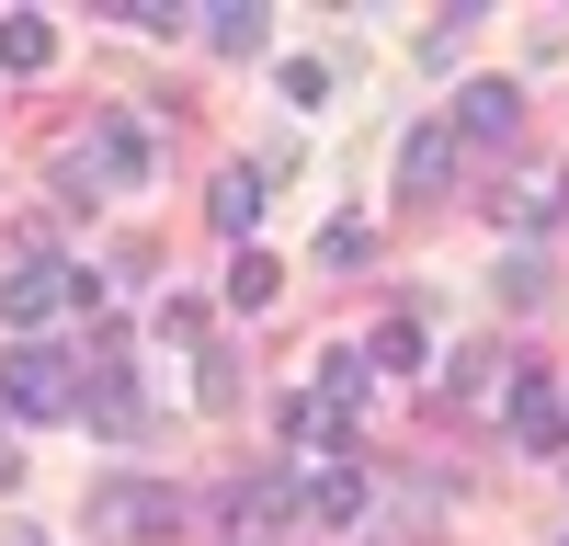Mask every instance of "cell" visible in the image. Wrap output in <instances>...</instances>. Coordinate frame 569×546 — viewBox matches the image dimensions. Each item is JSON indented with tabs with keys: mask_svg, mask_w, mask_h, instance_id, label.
<instances>
[{
	"mask_svg": "<svg viewBox=\"0 0 569 546\" xmlns=\"http://www.w3.org/2000/svg\"><path fill=\"white\" fill-rule=\"evenodd\" d=\"M58 182L69 194H137V182H149V125L137 114H91V136L58 149Z\"/></svg>",
	"mask_w": 569,
	"mask_h": 546,
	"instance_id": "1",
	"label": "cell"
},
{
	"mask_svg": "<svg viewBox=\"0 0 569 546\" xmlns=\"http://www.w3.org/2000/svg\"><path fill=\"white\" fill-rule=\"evenodd\" d=\"M0 410H12V422H58V410H80V376L58 353H0Z\"/></svg>",
	"mask_w": 569,
	"mask_h": 546,
	"instance_id": "2",
	"label": "cell"
},
{
	"mask_svg": "<svg viewBox=\"0 0 569 546\" xmlns=\"http://www.w3.org/2000/svg\"><path fill=\"white\" fill-rule=\"evenodd\" d=\"M80 422H91V433H137V422H149V398H137V364H126V342H103V353L80 364Z\"/></svg>",
	"mask_w": 569,
	"mask_h": 546,
	"instance_id": "3",
	"label": "cell"
},
{
	"mask_svg": "<svg viewBox=\"0 0 569 546\" xmlns=\"http://www.w3.org/2000/svg\"><path fill=\"white\" fill-rule=\"evenodd\" d=\"M69 296H80V273L46 262V251H23L12 273H0V331H34V318H58Z\"/></svg>",
	"mask_w": 569,
	"mask_h": 546,
	"instance_id": "4",
	"label": "cell"
},
{
	"mask_svg": "<svg viewBox=\"0 0 569 546\" xmlns=\"http://www.w3.org/2000/svg\"><path fill=\"white\" fill-rule=\"evenodd\" d=\"M456 136L467 149H512V136H525V91L512 80H467L456 91Z\"/></svg>",
	"mask_w": 569,
	"mask_h": 546,
	"instance_id": "5",
	"label": "cell"
},
{
	"mask_svg": "<svg viewBox=\"0 0 569 546\" xmlns=\"http://www.w3.org/2000/svg\"><path fill=\"white\" fill-rule=\"evenodd\" d=\"M456 149H467V136H456V114L410 125V149H399V194H410V205H433V194H445V171H456Z\"/></svg>",
	"mask_w": 569,
	"mask_h": 546,
	"instance_id": "6",
	"label": "cell"
},
{
	"mask_svg": "<svg viewBox=\"0 0 569 546\" xmlns=\"http://www.w3.org/2000/svg\"><path fill=\"white\" fill-rule=\"evenodd\" d=\"M512 444L525 455H569V398L547 376H512Z\"/></svg>",
	"mask_w": 569,
	"mask_h": 546,
	"instance_id": "7",
	"label": "cell"
},
{
	"mask_svg": "<svg viewBox=\"0 0 569 546\" xmlns=\"http://www.w3.org/2000/svg\"><path fill=\"white\" fill-rule=\"evenodd\" d=\"M273 422H284V444H308V455H330V467H342V433H353V410L330 398V387H297V398L273 410Z\"/></svg>",
	"mask_w": 569,
	"mask_h": 546,
	"instance_id": "8",
	"label": "cell"
},
{
	"mask_svg": "<svg viewBox=\"0 0 569 546\" xmlns=\"http://www.w3.org/2000/svg\"><path fill=\"white\" fill-rule=\"evenodd\" d=\"M206 216L251 251V228H262V160H228V171H217V194H206Z\"/></svg>",
	"mask_w": 569,
	"mask_h": 546,
	"instance_id": "9",
	"label": "cell"
},
{
	"mask_svg": "<svg viewBox=\"0 0 569 546\" xmlns=\"http://www.w3.org/2000/svg\"><path fill=\"white\" fill-rule=\"evenodd\" d=\"M365 364H376V376H421V364H433V331H421L410 307L376 318V331H365Z\"/></svg>",
	"mask_w": 569,
	"mask_h": 546,
	"instance_id": "10",
	"label": "cell"
},
{
	"mask_svg": "<svg viewBox=\"0 0 569 546\" xmlns=\"http://www.w3.org/2000/svg\"><path fill=\"white\" fill-rule=\"evenodd\" d=\"M46 58H58V12H0V69L34 80Z\"/></svg>",
	"mask_w": 569,
	"mask_h": 546,
	"instance_id": "11",
	"label": "cell"
},
{
	"mask_svg": "<svg viewBox=\"0 0 569 546\" xmlns=\"http://www.w3.org/2000/svg\"><path fill=\"white\" fill-rule=\"evenodd\" d=\"M365 489H376L365 467H308V489H297V501H308L319 524H353V513H365Z\"/></svg>",
	"mask_w": 569,
	"mask_h": 546,
	"instance_id": "12",
	"label": "cell"
},
{
	"mask_svg": "<svg viewBox=\"0 0 569 546\" xmlns=\"http://www.w3.org/2000/svg\"><path fill=\"white\" fill-rule=\"evenodd\" d=\"M206 23V46H228V58H251V46L273 34V12H262V0H217V12H194Z\"/></svg>",
	"mask_w": 569,
	"mask_h": 546,
	"instance_id": "13",
	"label": "cell"
},
{
	"mask_svg": "<svg viewBox=\"0 0 569 546\" xmlns=\"http://www.w3.org/2000/svg\"><path fill=\"white\" fill-rule=\"evenodd\" d=\"M319 387L342 398V410H365V387H376V364H365L353 342H330V353H319Z\"/></svg>",
	"mask_w": 569,
	"mask_h": 546,
	"instance_id": "14",
	"label": "cell"
},
{
	"mask_svg": "<svg viewBox=\"0 0 569 546\" xmlns=\"http://www.w3.org/2000/svg\"><path fill=\"white\" fill-rule=\"evenodd\" d=\"M284 296V262L273 251H240V273H228V307H273Z\"/></svg>",
	"mask_w": 569,
	"mask_h": 546,
	"instance_id": "15",
	"label": "cell"
},
{
	"mask_svg": "<svg viewBox=\"0 0 569 546\" xmlns=\"http://www.w3.org/2000/svg\"><path fill=\"white\" fill-rule=\"evenodd\" d=\"M103 23H126V34H171L182 12H171V0H114V12H103Z\"/></svg>",
	"mask_w": 569,
	"mask_h": 546,
	"instance_id": "16",
	"label": "cell"
},
{
	"mask_svg": "<svg viewBox=\"0 0 569 546\" xmlns=\"http://www.w3.org/2000/svg\"><path fill=\"white\" fill-rule=\"evenodd\" d=\"M160 342H171V353L206 342V296H171V307H160Z\"/></svg>",
	"mask_w": 569,
	"mask_h": 546,
	"instance_id": "17",
	"label": "cell"
},
{
	"mask_svg": "<svg viewBox=\"0 0 569 546\" xmlns=\"http://www.w3.org/2000/svg\"><path fill=\"white\" fill-rule=\"evenodd\" d=\"M284 103H330V69L319 58H284Z\"/></svg>",
	"mask_w": 569,
	"mask_h": 546,
	"instance_id": "18",
	"label": "cell"
},
{
	"mask_svg": "<svg viewBox=\"0 0 569 546\" xmlns=\"http://www.w3.org/2000/svg\"><path fill=\"white\" fill-rule=\"evenodd\" d=\"M445 387L456 398H490V353H445Z\"/></svg>",
	"mask_w": 569,
	"mask_h": 546,
	"instance_id": "19",
	"label": "cell"
}]
</instances>
